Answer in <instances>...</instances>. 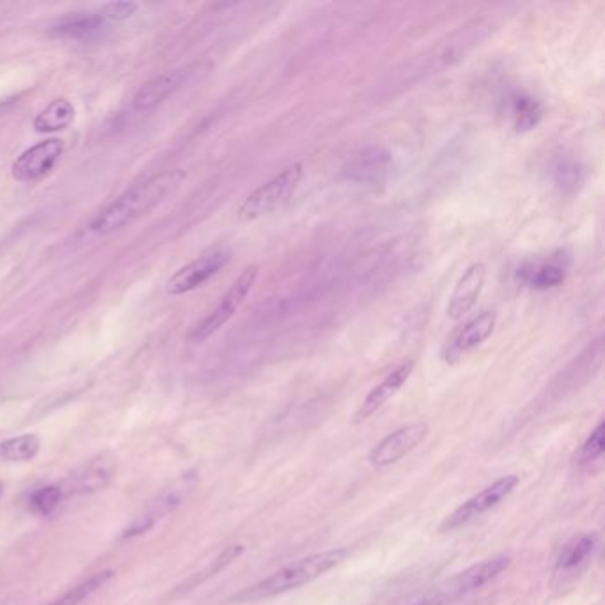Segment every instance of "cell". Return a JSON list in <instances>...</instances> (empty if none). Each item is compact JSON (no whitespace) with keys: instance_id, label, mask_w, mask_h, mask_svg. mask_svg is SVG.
<instances>
[{"instance_id":"6da1fadb","label":"cell","mask_w":605,"mask_h":605,"mask_svg":"<svg viewBox=\"0 0 605 605\" xmlns=\"http://www.w3.org/2000/svg\"><path fill=\"white\" fill-rule=\"evenodd\" d=\"M492 32V25L476 20L471 24L464 25L455 32L448 34L444 40L433 43L423 54L416 55L409 63L403 64L401 68L394 71L393 77L384 82L387 89H405L417 84L419 80L428 79L437 73L451 70L453 66L462 63L472 50L483 45Z\"/></svg>"},{"instance_id":"7a4b0ae2","label":"cell","mask_w":605,"mask_h":605,"mask_svg":"<svg viewBox=\"0 0 605 605\" xmlns=\"http://www.w3.org/2000/svg\"><path fill=\"white\" fill-rule=\"evenodd\" d=\"M183 180H185V173L180 169H174V171L155 174L148 180L137 183L118 199H114L110 205L105 206L102 212L96 213L95 219L91 220V229L96 235L102 236L116 233L135 220L141 219L146 213H150L160 203H164L165 197L171 196L174 190L180 189Z\"/></svg>"},{"instance_id":"3957f363","label":"cell","mask_w":605,"mask_h":605,"mask_svg":"<svg viewBox=\"0 0 605 605\" xmlns=\"http://www.w3.org/2000/svg\"><path fill=\"white\" fill-rule=\"evenodd\" d=\"M348 549H330L316 552L306 558L291 561L290 565L279 568L277 572L268 575L267 579L256 582L251 588L236 595V602H258L267 598L283 595L291 590L306 586L316 581L318 577L327 574L334 566L343 563L348 558Z\"/></svg>"},{"instance_id":"277c9868","label":"cell","mask_w":605,"mask_h":605,"mask_svg":"<svg viewBox=\"0 0 605 605\" xmlns=\"http://www.w3.org/2000/svg\"><path fill=\"white\" fill-rule=\"evenodd\" d=\"M302 178H304V165L293 164L286 167L281 173L275 174L274 178L265 181L258 189L252 190L251 194L245 197L244 203L238 206L236 217L240 222H254L277 212L297 192Z\"/></svg>"},{"instance_id":"5b68a950","label":"cell","mask_w":605,"mask_h":605,"mask_svg":"<svg viewBox=\"0 0 605 605\" xmlns=\"http://www.w3.org/2000/svg\"><path fill=\"white\" fill-rule=\"evenodd\" d=\"M258 274H260V268L251 265L236 277L235 283L231 284V288L222 295V299L219 300L217 306L213 307L210 315L206 316L203 322L197 323L194 330L190 332L189 339L192 343H205L206 339L217 334L238 313V309L242 307L254 288V284L258 281Z\"/></svg>"},{"instance_id":"8992f818","label":"cell","mask_w":605,"mask_h":605,"mask_svg":"<svg viewBox=\"0 0 605 605\" xmlns=\"http://www.w3.org/2000/svg\"><path fill=\"white\" fill-rule=\"evenodd\" d=\"M197 478L194 472H187L174 481L173 485L164 488L160 494L151 501L150 506L142 511L141 515L126 527L123 538H134L144 535L164 520L169 513H173L180 504L189 497L192 488L196 487Z\"/></svg>"},{"instance_id":"52a82bcc","label":"cell","mask_w":605,"mask_h":605,"mask_svg":"<svg viewBox=\"0 0 605 605\" xmlns=\"http://www.w3.org/2000/svg\"><path fill=\"white\" fill-rule=\"evenodd\" d=\"M497 313L483 311L480 315L472 316L471 320L458 325L444 345L440 348V359L446 364H456L465 355L471 354L478 346L483 345L495 329Z\"/></svg>"},{"instance_id":"ba28073f","label":"cell","mask_w":605,"mask_h":605,"mask_svg":"<svg viewBox=\"0 0 605 605\" xmlns=\"http://www.w3.org/2000/svg\"><path fill=\"white\" fill-rule=\"evenodd\" d=\"M519 483V476H513V474L494 481L492 485L483 488L478 494L472 495L471 499H467L462 506H458L449 515L448 519L444 520V524L440 526V531H455L458 527L465 526L472 520L480 519L481 515L494 510L497 504L503 503L504 499L517 488Z\"/></svg>"},{"instance_id":"9c48e42d","label":"cell","mask_w":605,"mask_h":605,"mask_svg":"<svg viewBox=\"0 0 605 605\" xmlns=\"http://www.w3.org/2000/svg\"><path fill=\"white\" fill-rule=\"evenodd\" d=\"M229 260H231V252L226 249H213L196 260L190 261L189 265L176 270L167 279V283H165L167 295L180 297V295L201 288L203 284L208 283L212 277L219 274L220 270L228 265Z\"/></svg>"},{"instance_id":"30bf717a","label":"cell","mask_w":605,"mask_h":605,"mask_svg":"<svg viewBox=\"0 0 605 605\" xmlns=\"http://www.w3.org/2000/svg\"><path fill=\"white\" fill-rule=\"evenodd\" d=\"M199 70H201V64H189L183 68L165 71L162 75H158L141 86V89L135 93L132 107L137 112H150V110L157 109L158 105H162L167 98L178 93L181 87L187 86L190 80L196 77Z\"/></svg>"},{"instance_id":"8fae6325","label":"cell","mask_w":605,"mask_h":605,"mask_svg":"<svg viewBox=\"0 0 605 605\" xmlns=\"http://www.w3.org/2000/svg\"><path fill=\"white\" fill-rule=\"evenodd\" d=\"M64 142L61 139H47L25 150L11 165V176L20 183H34L52 173L55 165L63 157Z\"/></svg>"},{"instance_id":"7c38bea8","label":"cell","mask_w":605,"mask_h":605,"mask_svg":"<svg viewBox=\"0 0 605 605\" xmlns=\"http://www.w3.org/2000/svg\"><path fill=\"white\" fill-rule=\"evenodd\" d=\"M393 169V155L382 146H368L346 158L341 173L359 185L384 183Z\"/></svg>"},{"instance_id":"4fadbf2b","label":"cell","mask_w":605,"mask_h":605,"mask_svg":"<svg viewBox=\"0 0 605 605\" xmlns=\"http://www.w3.org/2000/svg\"><path fill=\"white\" fill-rule=\"evenodd\" d=\"M118 471V460L112 455H100L79 467L59 485L64 497L70 495H86L100 492L114 480Z\"/></svg>"},{"instance_id":"5bb4252c","label":"cell","mask_w":605,"mask_h":605,"mask_svg":"<svg viewBox=\"0 0 605 605\" xmlns=\"http://www.w3.org/2000/svg\"><path fill=\"white\" fill-rule=\"evenodd\" d=\"M428 432L430 430L425 423H414V425L403 426L400 430L389 433L384 440H380L377 446L371 449V464L375 467H387V465L400 462L401 458H405L419 444H423V440L428 437Z\"/></svg>"},{"instance_id":"9a60e30c","label":"cell","mask_w":605,"mask_h":605,"mask_svg":"<svg viewBox=\"0 0 605 605\" xmlns=\"http://www.w3.org/2000/svg\"><path fill=\"white\" fill-rule=\"evenodd\" d=\"M485 281H487L485 263L478 261L467 267L464 274L456 281L455 290L449 297L448 309H446L449 320L458 322L471 313L480 299L481 291L485 288Z\"/></svg>"},{"instance_id":"2e32d148","label":"cell","mask_w":605,"mask_h":605,"mask_svg":"<svg viewBox=\"0 0 605 605\" xmlns=\"http://www.w3.org/2000/svg\"><path fill=\"white\" fill-rule=\"evenodd\" d=\"M570 261L563 252L549 256L547 260L527 261L519 268V277L533 290L545 291L565 283Z\"/></svg>"},{"instance_id":"e0dca14e","label":"cell","mask_w":605,"mask_h":605,"mask_svg":"<svg viewBox=\"0 0 605 605\" xmlns=\"http://www.w3.org/2000/svg\"><path fill=\"white\" fill-rule=\"evenodd\" d=\"M414 368H416V362H403L398 368H394L380 384L375 385L370 393H368V396L364 398V401H362L359 410H357L355 423H364L366 419H370L375 412L382 409L385 403L391 400L403 385L407 384V380L412 375Z\"/></svg>"},{"instance_id":"ac0fdd59","label":"cell","mask_w":605,"mask_h":605,"mask_svg":"<svg viewBox=\"0 0 605 605\" xmlns=\"http://www.w3.org/2000/svg\"><path fill=\"white\" fill-rule=\"evenodd\" d=\"M511 559L508 556H497L487 559L480 565L471 566L460 575H456L455 581L451 582V588L456 595H465L474 590H480L487 586L488 582L494 581L504 570L510 566Z\"/></svg>"},{"instance_id":"d6986e66","label":"cell","mask_w":605,"mask_h":605,"mask_svg":"<svg viewBox=\"0 0 605 605\" xmlns=\"http://www.w3.org/2000/svg\"><path fill=\"white\" fill-rule=\"evenodd\" d=\"M105 27L100 13H73V15L64 16L52 25V32L55 36L68 38V40H87L95 36Z\"/></svg>"},{"instance_id":"ffe728a7","label":"cell","mask_w":605,"mask_h":605,"mask_svg":"<svg viewBox=\"0 0 605 605\" xmlns=\"http://www.w3.org/2000/svg\"><path fill=\"white\" fill-rule=\"evenodd\" d=\"M598 549V536L593 533L574 536L570 542L563 545L556 559V570L558 572H570L579 566L588 563Z\"/></svg>"},{"instance_id":"44dd1931","label":"cell","mask_w":605,"mask_h":605,"mask_svg":"<svg viewBox=\"0 0 605 605\" xmlns=\"http://www.w3.org/2000/svg\"><path fill=\"white\" fill-rule=\"evenodd\" d=\"M75 119V107L68 98H55L34 119V130L38 134H52L66 130Z\"/></svg>"},{"instance_id":"7402d4cb","label":"cell","mask_w":605,"mask_h":605,"mask_svg":"<svg viewBox=\"0 0 605 605\" xmlns=\"http://www.w3.org/2000/svg\"><path fill=\"white\" fill-rule=\"evenodd\" d=\"M511 123L515 132L526 134L535 130L543 118L540 102L527 93H515L510 98Z\"/></svg>"},{"instance_id":"603a6c76","label":"cell","mask_w":605,"mask_h":605,"mask_svg":"<svg viewBox=\"0 0 605 605\" xmlns=\"http://www.w3.org/2000/svg\"><path fill=\"white\" fill-rule=\"evenodd\" d=\"M586 180V171L581 162L572 158H563L554 165L552 181L561 196H575Z\"/></svg>"},{"instance_id":"cb8c5ba5","label":"cell","mask_w":605,"mask_h":605,"mask_svg":"<svg viewBox=\"0 0 605 605\" xmlns=\"http://www.w3.org/2000/svg\"><path fill=\"white\" fill-rule=\"evenodd\" d=\"M40 437L36 435H20L15 439L0 442V462L16 464V462H31L40 453Z\"/></svg>"},{"instance_id":"d4e9b609","label":"cell","mask_w":605,"mask_h":605,"mask_svg":"<svg viewBox=\"0 0 605 605\" xmlns=\"http://www.w3.org/2000/svg\"><path fill=\"white\" fill-rule=\"evenodd\" d=\"M112 577H114L112 570H103L100 574L89 577L87 581L80 582L79 586L71 588L68 593H64L63 597L57 598L48 605H80L82 602H86L87 598L93 597L96 591L102 590L107 582L112 581Z\"/></svg>"},{"instance_id":"484cf974","label":"cell","mask_w":605,"mask_h":605,"mask_svg":"<svg viewBox=\"0 0 605 605\" xmlns=\"http://www.w3.org/2000/svg\"><path fill=\"white\" fill-rule=\"evenodd\" d=\"M64 494L63 490L59 485H50V487H43L40 490H36L29 499L31 504V510L34 513H38L41 517H48L52 515L59 504L63 503Z\"/></svg>"},{"instance_id":"4316f807","label":"cell","mask_w":605,"mask_h":605,"mask_svg":"<svg viewBox=\"0 0 605 605\" xmlns=\"http://www.w3.org/2000/svg\"><path fill=\"white\" fill-rule=\"evenodd\" d=\"M137 9H139V4L137 2H107V4H103L102 8L98 9V13L102 16L103 20L107 22H123V20H128V18H132V16L137 13Z\"/></svg>"},{"instance_id":"83f0119b","label":"cell","mask_w":605,"mask_h":605,"mask_svg":"<svg viewBox=\"0 0 605 605\" xmlns=\"http://www.w3.org/2000/svg\"><path fill=\"white\" fill-rule=\"evenodd\" d=\"M604 435L605 423L602 421L593 430L588 440L582 444L581 453H579V458H581L582 462H593V460H597L598 456H602L605 448Z\"/></svg>"},{"instance_id":"f1b7e54d","label":"cell","mask_w":605,"mask_h":605,"mask_svg":"<svg viewBox=\"0 0 605 605\" xmlns=\"http://www.w3.org/2000/svg\"><path fill=\"white\" fill-rule=\"evenodd\" d=\"M242 552H244V547H242V545H231V547H228V549L220 554L219 558L213 561L210 568H206L205 574L201 575V577H196L194 581L190 582L189 586H192V584L196 586V584L205 581L208 577L219 574L220 570H224V568L231 565L238 556H242Z\"/></svg>"},{"instance_id":"f546056e","label":"cell","mask_w":605,"mask_h":605,"mask_svg":"<svg viewBox=\"0 0 605 605\" xmlns=\"http://www.w3.org/2000/svg\"><path fill=\"white\" fill-rule=\"evenodd\" d=\"M409 605H444V600L439 597H426L417 600V602H412V604Z\"/></svg>"},{"instance_id":"4dcf8cb0","label":"cell","mask_w":605,"mask_h":605,"mask_svg":"<svg viewBox=\"0 0 605 605\" xmlns=\"http://www.w3.org/2000/svg\"><path fill=\"white\" fill-rule=\"evenodd\" d=\"M2 494H4V485L0 483V497H2Z\"/></svg>"}]
</instances>
